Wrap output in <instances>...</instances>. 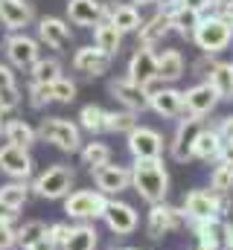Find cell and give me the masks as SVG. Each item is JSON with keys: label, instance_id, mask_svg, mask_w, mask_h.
<instances>
[{"label": "cell", "instance_id": "cell-49", "mask_svg": "<svg viewBox=\"0 0 233 250\" xmlns=\"http://www.w3.org/2000/svg\"><path fill=\"white\" fill-rule=\"evenodd\" d=\"M26 250H58V248L53 245V242H50V239H47V236H44V239H38L35 245H29Z\"/></svg>", "mask_w": 233, "mask_h": 250}, {"label": "cell", "instance_id": "cell-30", "mask_svg": "<svg viewBox=\"0 0 233 250\" xmlns=\"http://www.w3.org/2000/svg\"><path fill=\"white\" fill-rule=\"evenodd\" d=\"M207 82L216 87V93L222 99L233 96V62H216L207 73Z\"/></svg>", "mask_w": 233, "mask_h": 250}, {"label": "cell", "instance_id": "cell-51", "mask_svg": "<svg viewBox=\"0 0 233 250\" xmlns=\"http://www.w3.org/2000/svg\"><path fill=\"white\" fill-rule=\"evenodd\" d=\"M12 218H15V212H12L9 207L0 204V224H12Z\"/></svg>", "mask_w": 233, "mask_h": 250}, {"label": "cell", "instance_id": "cell-48", "mask_svg": "<svg viewBox=\"0 0 233 250\" xmlns=\"http://www.w3.org/2000/svg\"><path fill=\"white\" fill-rule=\"evenodd\" d=\"M222 245L233 250V224H231V221H228V224H225V230H222Z\"/></svg>", "mask_w": 233, "mask_h": 250}, {"label": "cell", "instance_id": "cell-35", "mask_svg": "<svg viewBox=\"0 0 233 250\" xmlns=\"http://www.w3.org/2000/svg\"><path fill=\"white\" fill-rule=\"evenodd\" d=\"M137 128L134 111H105V131L111 134H131Z\"/></svg>", "mask_w": 233, "mask_h": 250}, {"label": "cell", "instance_id": "cell-56", "mask_svg": "<svg viewBox=\"0 0 233 250\" xmlns=\"http://www.w3.org/2000/svg\"><path fill=\"white\" fill-rule=\"evenodd\" d=\"M195 250H210V248H201V245H198V248H195Z\"/></svg>", "mask_w": 233, "mask_h": 250}, {"label": "cell", "instance_id": "cell-54", "mask_svg": "<svg viewBox=\"0 0 233 250\" xmlns=\"http://www.w3.org/2000/svg\"><path fill=\"white\" fill-rule=\"evenodd\" d=\"M131 3H134V6H137V3H140V6H146V3H155V0H131Z\"/></svg>", "mask_w": 233, "mask_h": 250}, {"label": "cell", "instance_id": "cell-10", "mask_svg": "<svg viewBox=\"0 0 233 250\" xmlns=\"http://www.w3.org/2000/svg\"><path fill=\"white\" fill-rule=\"evenodd\" d=\"M201 131H204L201 117H184L181 120V125H178V131H175V137H172V146H169V151H172V157L178 163L192 160V146H195V140H198Z\"/></svg>", "mask_w": 233, "mask_h": 250}, {"label": "cell", "instance_id": "cell-24", "mask_svg": "<svg viewBox=\"0 0 233 250\" xmlns=\"http://www.w3.org/2000/svg\"><path fill=\"white\" fill-rule=\"evenodd\" d=\"M93 47L102 50V53L111 56V59L119 53V47H122V32L116 29L108 18H102V21L93 26Z\"/></svg>", "mask_w": 233, "mask_h": 250}, {"label": "cell", "instance_id": "cell-55", "mask_svg": "<svg viewBox=\"0 0 233 250\" xmlns=\"http://www.w3.org/2000/svg\"><path fill=\"white\" fill-rule=\"evenodd\" d=\"M3 117H6V108H3V105H0V123H3Z\"/></svg>", "mask_w": 233, "mask_h": 250}, {"label": "cell", "instance_id": "cell-37", "mask_svg": "<svg viewBox=\"0 0 233 250\" xmlns=\"http://www.w3.org/2000/svg\"><path fill=\"white\" fill-rule=\"evenodd\" d=\"M210 189H213L216 195H228V192H233V166L219 163V166L210 172Z\"/></svg>", "mask_w": 233, "mask_h": 250}, {"label": "cell", "instance_id": "cell-28", "mask_svg": "<svg viewBox=\"0 0 233 250\" xmlns=\"http://www.w3.org/2000/svg\"><path fill=\"white\" fill-rule=\"evenodd\" d=\"M186 70V62L178 50H163L158 56V79L161 82H178Z\"/></svg>", "mask_w": 233, "mask_h": 250}, {"label": "cell", "instance_id": "cell-58", "mask_svg": "<svg viewBox=\"0 0 233 250\" xmlns=\"http://www.w3.org/2000/svg\"><path fill=\"white\" fill-rule=\"evenodd\" d=\"M0 131H3V123H0Z\"/></svg>", "mask_w": 233, "mask_h": 250}, {"label": "cell", "instance_id": "cell-16", "mask_svg": "<svg viewBox=\"0 0 233 250\" xmlns=\"http://www.w3.org/2000/svg\"><path fill=\"white\" fill-rule=\"evenodd\" d=\"M102 218H105L108 230L116 233V236H128V233L137 230V212H134V207L125 204V201H108Z\"/></svg>", "mask_w": 233, "mask_h": 250}, {"label": "cell", "instance_id": "cell-38", "mask_svg": "<svg viewBox=\"0 0 233 250\" xmlns=\"http://www.w3.org/2000/svg\"><path fill=\"white\" fill-rule=\"evenodd\" d=\"M47 236V224L44 221H26L23 227H18V245L26 250L29 245H35L38 239Z\"/></svg>", "mask_w": 233, "mask_h": 250}, {"label": "cell", "instance_id": "cell-25", "mask_svg": "<svg viewBox=\"0 0 233 250\" xmlns=\"http://www.w3.org/2000/svg\"><path fill=\"white\" fill-rule=\"evenodd\" d=\"M111 23H114L116 29L125 35V32H137L140 26H143V18H140V9L134 6V3H116L108 9V15H105Z\"/></svg>", "mask_w": 233, "mask_h": 250}, {"label": "cell", "instance_id": "cell-33", "mask_svg": "<svg viewBox=\"0 0 233 250\" xmlns=\"http://www.w3.org/2000/svg\"><path fill=\"white\" fill-rule=\"evenodd\" d=\"M26 201H29V187H26V181H12V184L0 187V204L9 207L12 212H18Z\"/></svg>", "mask_w": 233, "mask_h": 250}, {"label": "cell", "instance_id": "cell-59", "mask_svg": "<svg viewBox=\"0 0 233 250\" xmlns=\"http://www.w3.org/2000/svg\"><path fill=\"white\" fill-rule=\"evenodd\" d=\"M225 250H231V248H225Z\"/></svg>", "mask_w": 233, "mask_h": 250}, {"label": "cell", "instance_id": "cell-23", "mask_svg": "<svg viewBox=\"0 0 233 250\" xmlns=\"http://www.w3.org/2000/svg\"><path fill=\"white\" fill-rule=\"evenodd\" d=\"M222 148H225L222 134H219L216 128H204V131L198 134L195 146H192V157L210 163V160H219V157H222Z\"/></svg>", "mask_w": 233, "mask_h": 250}, {"label": "cell", "instance_id": "cell-8", "mask_svg": "<svg viewBox=\"0 0 233 250\" xmlns=\"http://www.w3.org/2000/svg\"><path fill=\"white\" fill-rule=\"evenodd\" d=\"M184 218H186L184 209L169 207V204H155L152 212H149V224H146L149 239H163V236H169L175 230H181L184 227Z\"/></svg>", "mask_w": 233, "mask_h": 250}, {"label": "cell", "instance_id": "cell-1", "mask_svg": "<svg viewBox=\"0 0 233 250\" xmlns=\"http://www.w3.org/2000/svg\"><path fill=\"white\" fill-rule=\"evenodd\" d=\"M131 187L140 192V198L146 204H163L166 192H169V172L163 166V160H134L131 166Z\"/></svg>", "mask_w": 233, "mask_h": 250}, {"label": "cell", "instance_id": "cell-17", "mask_svg": "<svg viewBox=\"0 0 233 250\" xmlns=\"http://www.w3.org/2000/svg\"><path fill=\"white\" fill-rule=\"evenodd\" d=\"M35 21V9L29 0H0V23L12 32L26 29Z\"/></svg>", "mask_w": 233, "mask_h": 250}, {"label": "cell", "instance_id": "cell-53", "mask_svg": "<svg viewBox=\"0 0 233 250\" xmlns=\"http://www.w3.org/2000/svg\"><path fill=\"white\" fill-rule=\"evenodd\" d=\"M225 21H228V26L233 29V12H231V15H225Z\"/></svg>", "mask_w": 233, "mask_h": 250}, {"label": "cell", "instance_id": "cell-32", "mask_svg": "<svg viewBox=\"0 0 233 250\" xmlns=\"http://www.w3.org/2000/svg\"><path fill=\"white\" fill-rule=\"evenodd\" d=\"M82 163L93 172V169H102V166H108L111 163V148L105 146V143H99V140H93V143H85L82 146Z\"/></svg>", "mask_w": 233, "mask_h": 250}, {"label": "cell", "instance_id": "cell-57", "mask_svg": "<svg viewBox=\"0 0 233 250\" xmlns=\"http://www.w3.org/2000/svg\"><path fill=\"white\" fill-rule=\"evenodd\" d=\"M125 250H140V248H125Z\"/></svg>", "mask_w": 233, "mask_h": 250}, {"label": "cell", "instance_id": "cell-2", "mask_svg": "<svg viewBox=\"0 0 233 250\" xmlns=\"http://www.w3.org/2000/svg\"><path fill=\"white\" fill-rule=\"evenodd\" d=\"M231 38H233V29L228 26V21L222 15H204L201 23H198V29H195V35H192V41L198 44V50L204 56L228 50Z\"/></svg>", "mask_w": 233, "mask_h": 250}, {"label": "cell", "instance_id": "cell-36", "mask_svg": "<svg viewBox=\"0 0 233 250\" xmlns=\"http://www.w3.org/2000/svg\"><path fill=\"white\" fill-rule=\"evenodd\" d=\"M79 120H82V128H85V131L99 134V131H105V108H99V105H85V108L79 111Z\"/></svg>", "mask_w": 233, "mask_h": 250}, {"label": "cell", "instance_id": "cell-52", "mask_svg": "<svg viewBox=\"0 0 233 250\" xmlns=\"http://www.w3.org/2000/svg\"><path fill=\"white\" fill-rule=\"evenodd\" d=\"M155 3H161L163 9H172V6H175V3H178V0H155Z\"/></svg>", "mask_w": 233, "mask_h": 250}, {"label": "cell", "instance_id": "cell-3", "mask_svg": "<svg viewBox=\"0 0 233 250\" xmlns=\"http://www.w3.org/2000/svg\"><path fill=\"white\" fill-rule=\"evenodd\" d=\"M38 137L47 140V143H53L61 151H70V154L82 151V131H79V125H73L64 117H47V120H41Z\"/></svg>", "mask_w": 233, "mask_h": 250}, {"label": "cell", "instance_id": "cell-43", "mask_svg": "<svg viewBox=\"0 0 233 250\" xmlns=\"http://www.w3.org/2000/svg\"><path fill=\"white\" fill-rule=\"evenodd\" d=\"M18 248V230L12 224H0V250Z\"/></svg>", "mask_w": 233, "mask_h": 250}, {"label": "cell", "instance_id": "cell-41", "mask_svg": "<svg viewBox=\"0 0 233 250\" xmlns=\"http://www.w3.org/2000/svg\"><path fill=\"white\" fill-rule=\"evenodd\" d=\"M47 239L56 245L58 250L64 248V242L70 239V224H64V221H56V224H50L47 227Z\"/></svg>", "mask_w": 233, "mask_h": 250}, {"label": "cell", "instance_id": "cell-4", "mask_svg": "<svg viewBox=\"0 0 233 250\" xmlns=\"http://www.w3.org/2000/svg\"><path fill=\"white\" fill-rule=\"evenodd\" d=\"M105 207H108V198L99 189H79V192H70L67 201H64V212L76 221L102 218Z\"/></svg>", "mask_w": 233, "mask_h": 250}, {"label": "cell", "instance_id": "cell-42", "mask_svg": "<svg viewBox=\"0 0 233 250\" xmlns=\"http://www.w3.org/2000/svg\"><path fill=\"white\" fill-rule=\"evenodd\" d=\"M21 99H23V96H21L18 84H15V87H6V90H0V105L6 108V114H9V111H15V108L21 105Z\"/></svg>", "mask_w": 233, "mask_h": 250}, {"label": "cell", "instance_id": "cell-47", "mask_svg": "<svg viewBox=\"0 0 233 250\" xmlns=\"http://www.w3.org/2000/svg\"><path fill=\"white\" fill-rule=\"evenodd\" d=\"M233 12V0H213V15H231Z\"/></svg>", "mask_w": 233, "mask_h": 250}, {"label": "cell", "instance_id": "cell-18", "mask_svg": "<svg viewBox=\"0 0 233 250\" xmlns=\"http://www.w3.org/2000/svg\"><path fill=\"white\" fill-rule=\"evenodd\" d=\"M93 184L102 195H119L122 189L131 187V169L128 166H102L93 169Z\"/></svg>", "mask_w": 233, "mask_h": 250}, {"label": "cell", "instance_id": "cell-26", "mask_svg": "<svg viewBox=\"0 0 233 250\" xmlns=\"http://www.w3.org/2000/svg\"><path fill=\"white\" fill-rule=\"evenodd\" d=\"M169 18H172V32H178L181 38H192L195 35V29H198V23H201V12H195V9H186V6H178L175 3L172 9H169Z\"/></svg>", "mask_w": 233, "mask_h": 250}, {"label": "cell", "instance_id": "cell-11", "mask_svg": "<svg viewBox=\"0 0 233 250\" xmlns=\"http://www.w3.org/2000/svg\"><path fill=\"white\" fill-rule=\"evenodd\" d=\"M0 172L9 175L12 181H26L32 175V157H29V148H21V146H0Z\"/></svg>", "mask_w": 233, "mask_h": 250}, {"label": "cell", "instance_id": "cell-14", "mask_svg": "<svg viewBox=\"0 0 233 250\" xmlns=\"http://www.w3.org/2000/svg\"><path fill=\"white\" fill-rule=\"evenodd\" d=\"M108 90L114 93V99H119V102L125 105V111L140 114V111L149 108V90H146L143 84H134L131 79H114V82L108 84Z\"/></svg>", "mask_w": 233, "mask_h": 250}, {"label": "cell", "instance_id": "cell-46", "mask_svg": "<svg viewBox=\"0 0 233 250\" xmlns=\"http://www.w3.org/2000/svg\"><path fill=\"white\" fill-rule=\"evenodd\" d=\"M6 87H15V73L6 64H0V90H6Z\"/></svg>", "mask_w": 233, "mask_h": 250}, {"label": "cell", "instance_id": "cell-21", "mask_svg": "<svg viewBox=\"0 0 233 250\" xmlns=\"http://www.w3.org/2000/svg\"><path fill=\"white\" fill-rule=\"evenodd\" d=\"M172 32V18H169V9H161V12H155L149 21H143V26L137 29V35H140V47H155L158 41H163L166 35Z\"/></svg>", "mask_w": 233, "mask_h": 250}, {"label": "cell", "instance_id": "cell-6", "mask_svg": "<svg viewBox=\"0 0 233 250\" xmlns=\"http://www.w3.org/2000/svg\"><path fill=\"white\" fill-rule=\"evenodd\" d=\"M128 151L134 160H158L163 154V137L149 125H137L128 134Z\"/></svg>", "mask_w": 233, "mask_h": 250}, {"label": "cell", "instance_id": "cell-15", "mask_svg": "<svg viewBox=\"0 0 233 250\" xmlns=\"http://www.w3.org/2000/svg\"><path fill=\"white\" fill-rule=\"evenodd\" d=\"M125 79H131L134 84H143V87L158 82V56L149 47H137V53L128 62V76Z\"/></svg>", "mask_w": 233, "mask_h": 250}, {"label": "cell", "instance_id": "cell-40", "mask_svg": "<svg viewBox=\"0 0 233 250\" xmlns=\"http://www.w3.org/2000/svg\"><path fill=\"white\" fill-rule=\"evenodd\" d=\"M50 102H53L50 84H38V82H32V84H29V105H32V108H44V105H50Z\"/></svg>", "mask_w": 233, "mask_h": 250}, {"label": "cell", "instance_id": "cell-13", "mask_svg": "<svg viewBox=\"0 0 233 250\" xmlns=\"http://www.w3.org/2000/svg\"><path fill=\"white\" fill-rule=\"evenodd\" d=\"M38 38H41V44H47L50 50H67V47L73 44V29H70L67 21L47 15V18L38 21Z\"/></svg>", "mask_w": 233, "mask_h": 250}, {"label": "cell", "instance_id": "cell-19", "mask_svg": "<svg viewBox=\"0 0 233 250\" xmlns=\"http://www.w3.org/2000/svg\"><path fill=\"white\" fill-rule=\"evenodd\" d=\"M105 15L108 9L99 0H67V18L76 26H96Z\"/></svg>", "mask_w": 233, "mask_h": 250}, {"label": "cell", "instance_id": "cell-34", "mask_svg": "<svg viewBox=\"0 0 233 250\" xmlns=\"http://www.w3.org/2000/svg\"><path fill=\"white\" fill-rule=\"evenodd\" d=\"M29 79L38 82V84H50L61 79V62L58 59H38V62L29 67Z\"/></svg>", "mask_w": 233, "mask_h": 250}, {"label": "cell", "instance_id": "cell-29", "mask_svg": "<svg viewBox=\"0 0 233 250\" xmlns=\"http://www.w3.org/2000/svg\"><path fill=\"white\" fill-rule=\"evenodd\" d=\"M195 236H198V245L201 248H210V250H219L222 248V230L225 224L219 218H207V221H189Z\"/></svg>", "mask_w": 233, "mask_h": 250}, {"label": "cell", "instance_id": "cell-27", "mask_svg": "<svg viewBox=\"0 0 233 250\" xmlns=\"http://www.w3.org/2000/svg\"><path fill=\"white\" fill-rule=\"evenodd\" d=\"M3 137H6V143H9V146L29 148V146H35L38 131L26 123V120H9V123H3Z\"/></svg>", "mask_w": 233, "mask_h": 250}, {"label": "cell", "instance_id": "cell-9", "mask_svg": "<svg viewBox=\"0 0 233 250\" xmlns=\"http://www.w3.org/2000/svg\"><path fill=\"white\" fill-rule=\"evenodd\" d=\"M3 47H6L9 62L15 64V67H21V70H29L32 64L41 59L38 41H35V38H29L26 32H12V35L3 41Z\"/></svg>", "mask_w": 233, "mask_h": 250}, {"label": "cell", "instance_id": "cell-5", "mask_svg": "<svg viewBox=\"0 0 233 250\" xmlns=\"http://www.w3.org/2000/svg\"><path fill=\"white\" fill-rule=\"evenodd\" d=\"M76 181V172L67 169V166H50L47 172H41L32 184V192L47 198V201H58V198H67L70 187Z\"/></svg>", "mask_w": 233, "mask_h": 250}, {"label": "cell", "instance_id": "cell-39", "mask_svg": "<svg viewBox=\"0 0 233 250\" xmlns=\"http://www.w3.org/2000/svg\"><path fill=\"white\" fill-rule=\"evenodd\" d=\"M50 93H53V102H73L76 99V82L61 76L56 82H50Z\"/></svg>", "mask_w": 233, "mask_h": 250}, {"label": "cell", "instance_id": "cell-12", "mask_svg": "<svg viewBox=\"0 0 233 250\" xmlns=\"http://www.w3.org/2000/svg\"><path fill=\"white\" fill-rule=\"evenodd\" d=\"M219 99L222 96L216 93V87L210 82H201V84H195V87H189L184 93V114H189V117H207L219 105Z\"/></svg>", "mask_w": 233, "mask_h": 250}, {"label": "cell", "instance_id": "cell-31", "mask_svg": "<svg viewBox=\"0 0 233 250\" xmlns=\"http://www.w3.org/2000/svg\"><path fill=\"white\" fill-rule=\"evenodd\" d=\"M96 236L99 233L91 224H76V227H70V239L64 242L61 250H96V245H99Z\"/></svg>", "mask_w": 233, "mask_h": 250}, {"label": "cell", "instance_id": "cell-20", "mask_svg": "<svg viewBox=\"0 0 233 250\" xmlns=\"http://www.w3.org/2000/svg\"><path fill=\"white\" fill-rule=\"evenodd\" d=\"M73 67H76V73H82V76H102V73H108V67H111V56H105V53L96 50L93 44H91V47H79V50L73 53Z\"/></svg>", "mask_w": 233, "mask_h": 250}, {"label": "cell", "instance_id": "cell-50", "mask_svg": "<svg viewBox=\"0 0 233 250\" xmlns=\"http://www.w3.org/2000/svg\"><path fill=\"white\" fill-rule=\"evenodd\" d=\"M219 163H228V166H233V143H225V148H222V157H219Z\"/></svg>", "mask_w": 233, "mask_h": 250}, {"label": "cell", "instance_id": "cell-44", "mask_svg": "<svg viewBox=\"0 0 233 250\" xmlns=\"http://www.w3.org/2000/svg\"><path fill=\"white\" fill-rule=\"evenodd\" d=\"M178 6H186V9H195V12H207V9H213V0H178Z\"/></svg>", "mask_w": 233, "mask_h": 250}, {"label": "cell", "instance_id": "cell-22", "mask_svg": "<svg viewBox=\"0 0 233 250\" xmlns=\"http://www.w3.org/2000/svg\"><path fill=\"white\" fill-rule=\"evenodd\" d=\"M149 108H152L155 114L166 117V120L181 117V114H184V93L163 84V87H158L155 93H149Z\"/></svg>", "mask_w": 233, "mask_h": 250}, {"label": "cell", "instance_id": "cell-45", "mask_svg": "<svg viewBox=\"0 0 233 250\" xmlns=\"http://www.w3.org/2000/svg\"><path fill=\"white\" fill-rule=\"evenodd\" d=\"M216 131L222 134V140H225V143H233V114H231V117H225L222 125H219Z\"/></svg>", "mask_w": 233, "mask_h": 250}, {"label": "cell", "instance_id": "cell-7", "mask_svg": "<svg viewBox=\"0 0 233 250\" xmlns=\"http://www.w3.org/2000/svg\"><path fill=\"white\" fill-rule=\"evenodd\" d=\"M181 209H184V215H186L189 221H207V218H219V212H222V201H219L216 192L192 189V192H186Z\"/></svg>", "mask_w": 233, "mask_h": 250}]
</instances>
